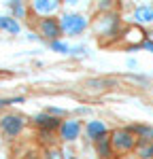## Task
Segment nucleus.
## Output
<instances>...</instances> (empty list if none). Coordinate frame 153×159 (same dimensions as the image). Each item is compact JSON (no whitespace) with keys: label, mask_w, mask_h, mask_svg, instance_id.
I'll use <instances>...</instances> for the list:
<instances>
[{"label":"nucleus","mask_w":153,"mask_h":159,"mask_svg":"<svg viewBox=\"0 0 153 159\" xmlns=\"http://www.w3.org/2000/svg\"><path fill=\"white\" fill-rule=\"evenodd\" d=\"M111 142H113V151H117V153H130V151H134V147H138L136 134H132L128 127L115 129L111 134Z\"/></svg>","instance_id":"nucleus-1"},{"label":"nucleus","mask_w":153,"mask_h":159,"mask_svg":"<svg viewBox=\"0 0 153 159\" xmlns=\"http://www.w3.org/2000/svg\"><path fill=\"white\" fill-rule=\"evenodd\" d=\"M60 24H62V32H64V34H68V36H76V34H81V32L89 25V21H87L85 15H79V13H66L62 19H60Z\"/></svg>","instance_id":"nucleus-2"},{"label":"nucleus","mask_w":153,"mask_h":159,"mask_svg":"<svg viewBox=\"0 0 153 159\" xmlns=\"http://www.w3.org/2000/svg\"><path fill=\"white\" fill-rule=\"evenodd\" d=\"M26 127V119L21 115H4V117H0V129H2V134L9 136V138H15V136L21 134V129Z\"/></svg>","instance_id":"nucleus-3"},{"label":"nucleus","mask_w":153,"mask_h":159,"mask_svg":"<svg viewBox=\"0 0 153 159\" xmlns=\"http://www.w3.org/2000/svg\"><path fill=\"white\" fill-rule=\"evenodd\" d=\"M38 28H40V34L47 36L51 43L58 40V38L64 34L62 32V24H60V19H55V17H43L40 24H38Z\"/></svg>","instance_id":"nucleus-4"},{"label":"nucleus","mask_w":153,"mask_h":159,"mask_svg":"<svg viewBox=\"0 0 153 159\" xmlns=\"http://www.w3.org/2000/svg\"><path fill=\"white\" fill-rule=\"evenodd\" d=\"M34 123H36V127L40 132H53V129H60V125H62V119H58V117H53L49 112H40L34 117Z\"/></svg>","instance_id":"nucleus-5"},{"label":"nucleus","mask_w":153,"mask_h":159,"mask_svg":"<svg viewBox=\"0 0 153 159\" xmlns=\"http://www.w3.org/2000/svg\"><path fill=\"white\" fill-rule=\"evenodd\" d=\"M81 134V123L76 121V119H68V121H62L60 125V136H62V140L66 142H72L76 140Z\"/></svg>","instance_id":"nucleus-6"},{"label":"nucleus","mask_w":153,"mask_h":159,"mask_svg":"<svg viewBox=\"0 0 153 159\" xmlns=\"http://www.w3.org/2000/svg\"><path fill=\"white\" fill-rule=\"evenodd\" d=\"M32 9L40 15H45V17H51V13H55L60 9V2H55V0H34Z\"/></svg>","instance_id":"nucleus-7"},{"label":"nucleus","mask_w":153,"mask_h":159,"mask_svg":"<svg viewBox=\"0 0 153 159\" xmlns=\"http://www.w3.org/2000/svg\"><path fill=\"white\" fill-rule=\"evenodd\" d=\"M132 17H134V21L140 24V25L153 24V7H136Z\"/></svg>","instance_id":"nucleus-8"},{"label":"nucleus","mask_w":153,"mask_h":159,"mask_svg":"<svg viewBox=\"0 0 153 159\" xmlns=\"http://www.w3.org/2000/svg\"><path fill=\"white\" fill-rule=\"evenodd\" d=\"M85 132H87L89 136V140H100L102 136H106V125L102 121H89L87 123V127H85Z\"/></svg>","instance_id":"nucleus-9"},{"label":"nucleus","mask_w":153,"mask_h":159,"mask_svg":"<svg viewBox=\"0 0 153 159\" xmlns=\"http://www.w3.org/2000/svg\"><path fill=\"white\" fill-rule=\"evenodd\" d=\"M96 151H98V155L104 159H109L111 155H113L115 151H113V142H111V136L106 134V136H102L100 140H96Z\"/></svg>","instance_id":"nucleus-10"},{"label":"nucleus","mask_w":153,"mask_h":159,"mask_svg":"<svg viewBox=\"0 0 153 159\" xmlns=\"http://www.w3.org/2000/svg\"><path fill=\"white\" fill-rule=\"evenodd\" d=\"M132 134H136L140 142H153V127H147V125H132L128 127Z\"/></svg>","instance_id":"nucleus-11"},{"label":"nucleus","mask_w":153,"mask_h":159,"mask_svg":"<svg viewBox=\"0 0 153 159\" xmlns=\"http://www.w3.org/2000/svg\"><path fill=\"white\" fill-rule=\"evenodd\" d=\"M0 30L11 32V34H19V24L15 21V17H0Z\"/></svg>","instance_id":"nucleus-12"},{"label":"nucleus","mask_w":153,"mask_h":159,"mask_svg":"<svg viewBox=\"0 0 153 159\" xmlns=\"http://www.w3.org/2000/svg\"><path fill=\"white\" fill-rule=\"evenodd\" d=\"M136 151L140 159H153V142H140Z\"/></svg>","instance_id":"nucleus-13"},{"label":"nucleus","mask_w":153,"mask_h":159,"mask_svg":"<svg viewBox=\"0 0 153 159\" xmlns=\"http://www.w3.org/2000/svg\"><path fill=\"white\" fill-rule=\"evenodd\" d=\"M9 9L13 11L15 19H24V17H26V7H24V2H9Z\"/></svg>","instance_id":"nucleus-14"},{"label":"nucleus","mask_w":153,"mask_h":159,"mask_svg":"<svg viewBox=\"0 0 153 159\" xmlns=\"http://www.w3.org/2000/svg\"><path fill=\"white\" fill-rule=\"evenodd\" d=\"M51 49L58 51V53H72V47L66 45V43H62V40H53V43H51Z\"/></svg>","instance_id":"nucleus-15"},{"label":"nucleus","mask_w":153,"mask_h":159,"mask_svg":"<svg viewBox=\"0 0 153 159\" xmlns=\"http://www.w3.org/2000/svg\"><path fill=\"white\" fill-rule=\"evenodd\" d=\"M60 151L58 148H47V153H45V159H60Z\"/></svg>","instance_id":"nucleus-16"},{"label":"nucleus","mask_w":153,"mask_h":159,"mask_svg":"<svg viewBox=\"0 0 153 159\" xmlns=\"http://www.w3.org/2000/svg\"><path fill=\"white\" fill-rule=\"evenodd\" d=\"M85 53V47H72V55H81Z\"/></svg>","instance_id":"nucleus-17"},{"label":"nucleus","mask_w":153,"mask_h":159,"mask_svg":"<svg viewBox=\"0 0 153 159\" xmlns=\"http://www.w3.org/2000/svg\"><path fill=\"white\" fill-rule=\"evenodd\" d=\"M142 47H145L147 51H153V40H145V43H142Z\"/></svg>","instance_id":"nucleus-18"},{"label":"nucleus","mask_w":153,"mask_h":159,"mask_svg":"<svg viewBox=\"0 0 153 159\" xmlns=\"http://www.w3.org/2000/svg\"><path fill=\"white\" fill-rule=\"evenodd\" d=\"M136 66H138V61H136V60H132V57L128 60V68H136Z\"/></svg>","instance_id":"nucleus-19"},{"label":"nucleus","mask_w":153,"mask_h":159,"mask_svg":"<svg viewBox=\"0 0 153 159\" xmlns=\"http://www.w3.org/2000/svg\"><path fill=\"white\" fill-rule=\"evenodd\" d=\"M11 102H13V100H2V98H0V108L7 106V104H11Z\"/></svg>","instance_id":"nucleus-20"}]
</instances>
